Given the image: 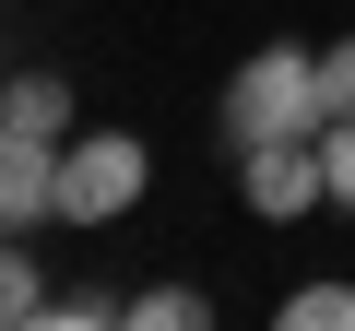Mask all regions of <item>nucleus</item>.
<instances>
[{
    "mask_svg": "<svg viewBox=\"0 0 355 331\" xmlns=\"http://www.w3.org/2000/svg\"><path fill=\"white\" fill-rule=\"evenodd\" d=\"M320 48H296V36H272V48H249L237 60V83H225V154H249V142H320Z\"/></svg>",
    "mask_w": 355,
    "mask_h": 331,
    "instance_id": "1",
    "label": "nucleus"
},
{
    "mask_svg": "<svg viewBox=\"0 0 355 331\" xmlns=\"http://www.w3.org/2000/svg\"><path fill=\"white\" fill-rule=\"evenodd\" d=\"M142 178H154V154L130 130H71L60 142V225H119L142 202Z\"/></svg>",
    "mask_w": 355,
    "mask_h": 331,
    "instance_id": "2",
    "label": "nucleus"
},
{
    "mask_svg": "<svg viewBox=\"0 0 355 331\" xmlns=\"http://www.w3.org/2000/svg\"><path fill=\"white\" fill-rule=\"evenodd\" d=\"M237 202H249L261 225H296V213L320 202V142H249V154H237Z\"/></svg>",
    "mask_w": 355,
    "mask_h": 331,
    "instance_id": "3",
    "label": "nucleus"
},
{
    "mask_svg": "<svg viewBox=\"0 0 355 331\" xmlns=\"http://www.w3.org/2000/svg\"><path fill=\"white\" fill-rule=\"evenodd\" d=\"M60 225V142H24L0 118V237H36Z\"/></svg>",
    "mask_w": 355,
    "mask_h": 331,
    "instance_id": "4",
    "label": "nucleus"
},
{
    "mask_svg": "<svg viewBox=\"0 0 355 331\" xmlns=\"http://www.w3.org/2000/svg\"><path fill=\"white\" fill-rule=\"evenodd\" d=\"M0 118H12L24 142H71V130H83L71 71H0Z\"/></svg>",
    "mask_w": 355,
    "mask_h": 331,
    "instance_id": "5",
    "label": "nucleus"
},
{
    "mask_svg": "<svg viewBox=\"0 0 355 331\" xmlns=\"http://www.w3.org/2000/svg\"><path fill=\"white\" fill-rule=\"evenodd\" d=\"M119 319H130V331H202L214 296H202V284H142V296H119Z\"/></svg>",
    "mask_w": 355,
    "mask_h": 331,
    "instance_id": "6",
    "label": "nucleus"
},
{
    "mask_svg": "<svg viewBox=\"0 0 355 331\" xmlns=\"http://www.w3.org/2000/svg\"><path fill=\"white\" fill-rule=\"evenodd\" d=\"M24 319H48V272L36 249H0V331H24Z\"/></svg>",
    "mask_w": 355,
    "mask_h": 331,
    "instance_id": "7",
    "label": "nucleus"
},
{
    "mask_svg": "<svg viewBox=\"0 0 355 331\" xmlns=\"http://www.w3.org/2000/svg\"><path fill=\"white\" fill-rule=\"evenodd\" d=\"M284 331H355V284H296L284 296Z\"/></svg>",
    "mask_w": 355,
    "mask_h": 331,
    "instance_id": "8",
    "label": "nucleus"
},
{
    "mask_svg": "<svg viewBox=\"0 0 355 331\" xmlns=\"http://www.w3.org/2000/svg\"><path fill=\"white\" fill-rule=\"evenodd\" d=\"M320 202L355 213V118H320Z\"/></svg>",
    "mask_w": 355,
    "mask_h": 331,
    "instance_id": "9",
    "label": "nucleus"
},
{
    "mask_svg": "<svg viewBox=\"0 0 355 331\" xmlns=\"http://www.w3.org/2000/svg\"><path fill=\"white\" fill-rule=\"evenodd\" d=\"M320 107H331V118H355V36H331V48H320Z\"/></svg>",
    "mask_w": 355,
    "mask_h": 331,
    "instance_id": "10",
    "label": "nucleus"
},
{
    "mask_svg": "<svg viewBox=\"0 0 355 331\" xmlns=\"http://www.w3.org/2000/svg\"><path fill=\"white\" fill-rule=\"evenodd\" d=\"M95 319H119V296H95V284H71V296H48V331H95Z\"/></svg>",
    "mask_w": 355,
    "mask_h": 331,
    "instance_id": "11",
    "label": "nucleus"
}]
</instances>
